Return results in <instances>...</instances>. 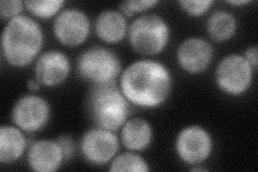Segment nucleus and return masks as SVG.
Instances as JSON below:
<instances>
[{
  "label": "nucleus",
  "mask_w": 258,
  "mask_h": 172,
  "mask_svg": "<svg viewBox=\"0 0 258 172\" xmlns=\"http://www.w3.org/2000/svg\"><path fill=\"white\" fill-rule=\"evenodd\" d=\"M190 170L191 171H208L207 168H201V167H194Z\"/></svg>",
  "instance_id": "obj_27"
},
{
  "label": "nucleus",
  "mask_w": 258,
  "mask_h": 172,
  "mask_svg": "<svg viewBox=\"0 0 258 172\" xmlns=\"http://www.w3.org/2000/svg\"><path fill=\"white\" fill-rule=\"evenodd\" d=\"M213 150L212 137L207 129L197 125L187 126L179 133L175 151L181 160L197 166L206 161Z\"/></svg>",
  "instance_id": "obj_7"
},
{
  "label": "nucleus",
  "mask_w": 258,
  "mask_h": 172,
  "mask_svg": "<svg viewBox=\"0 0 258 172\" xmlns=\"http://www.w3.org/2000/svg\"><path fill=\"white\" fill-rule=\"evenodd\" d=\"M209 36L216 42H223L233 37L237 30L235 15L227 11H217L210 16L207 22Z\"/></svg>",
  "instance_id": "obj_17"
},
{
  "label": "nucleus",
  "mask_w": 258,
  "mask_h": 172,
  "mask_svg": "<svg viewBox=\"0 0 258 172\" xmlns=\"http://www.w3.org/2000/svg\"><path fill=\"white\" fill-rule=\"evenodd\" d=\"M158 4L157 0H141V2H125L119 5V12L125 18L133 16L136 13H140L145 10H149L151 8L155 7Z\"/></svg>",
  "instance_id": "obj_21"
},
{
  "label": "nucleus",
  "mask_w": 258,
  "mask_h": 172,
  "mask_svg": "<svg viewBox=\"0 0 258 172\" xmlns=\"http://www.w3.org/2000/svg\"><path fill=\"white\" fill-rule=\"evenodd\" d=\"M56 141L58 142V144L61 147L64 161L74 157L76 152V143L74 141V139L69 136H60L56 139Z\"/></svg>",
  "instance_id": "obj_23"
},
{
  "label": "nucleus",
  "mask_w": 258,
  "mask_h": 172,
  "mask_svg": "<svg viewBox=\"0 0 258 172\" xmlns=\"http://www.w3.org/2000/svg\"><path fill=\"white\" fill-rule=\"evenodd\" d=\"M122 70L119 57L107 47L94 46L80 55L78 71L84 80L94 85L115 82Z\"/></svg>",
  "instance_id": "obj_5"
},
{
  "label": "nucleus",
  "mask_w": 258,
  "mask_h": 172,
  "mask_svg": "<svg viewBox=\"0 0 258 172\" xmlns=\"http://www.w3.org/2000/svg\"><path fill=\"white\" fill-rule=\"evenodd\" d=\"M64 2L62 0H32V2H25L27 10L38 16L40 19H50L52 16L58 14Z\"/></svg>",
  "instance_id": "obj_19"
},
{
  "label": "nucleus",
  "mask_w": 258,
  "mask_h": 172,
  "mask_svg": "<svg viewBox=\"0 0 258 172\" xmlns=\"http://www.w3.org/2000/svg\"><path fill=\"white\" fill-rule=\"evenodd\" d=\"M212 0H181L180 7L189 15L200 16L209 11L213 6Z\"/></svg>",
  "instance_id": "obj_20"
},
{
  "label": "nucleus",
  "mask_w": 258,
  "mask_h": 172,
  "mask_svg": "<svg viewBox=\"0 0 258 172\" xmlns=\"http://www.w3.org/2000/svg\"><path fill=\"white\" fill-rule=\"evenodd\" d=\"M87 106L95 124L111 132L123 127L131 111L129 101L115 82L94 85L88 95Z\"/></svg>",
  "instance_id": "obj_3"
},
{
  "label": "nucleus",
  "mask_w": 258,
  "mask_h": 172,
  "mask_svg": "<svg viewBox=\"0 0 258 172\" xmlns=\"http://www.w3.org/2000/svg\"><path fill=\"white\" fill-rule=\"evenodd\" d=\"M213 55V47L208 41L192 37L184 40L177 47L176 61L184 71L197 75L210 67Z\"/></svg>",
  "instance_id": "obj_11"
},
{
  "label": "nucleus",
  "mask_w": 258,
  "mask_h": 172,
  "mask_svg": "<svg viewBox=\"0 0 258 172\" xmlns=\"http://www.w3.org/2000/svg\"><path fill=\"white\" fill-rule=\"evenodd\" d=\"M254 69L240 54H230L217 65L215 72L216 84L224 93L239 96L251 87Z\"/></svg>",
  "instance_id": "obj_6"
},
{
  "label": "nucleus",
  "mask_w": 258,
  "mask_h": 172,
  "mask_svg": "<svg viewBox=\"0 0 258 172\" xmlns=\"http://www.w3.org/2000/svg\"><path fill=\"white\" fill-rule=\"evenodd\" d=\"M128 30L125 16L119 11L107 10L96 19L95 31L98 38L106 43H117L122 41Z\"/></svg>",
  "instance_id": "obj_14"
},
{
  "label": "nucleus",
  "mask_w": 258,
  "mask_h": 172,
  "mask_svg": "<svg viewBox=\"0 0 258 172\" xmlns=\"http://www.w3.org/2000/svg\"><path fill=\"white\" fill-rule=\"evenodd\" d=\"M70 62L63 53L51 50L40 55L35 65V78L47 87L62 84L70 73Z\"/></svg>",
  "instance_id": "obj_12"
},
{
  "label": "nucleus",
  "mask_w": 258,
  "mask_h": 172,
  "mask_svg": "<svg viewBox=\"0 0 258 172\" xmlns=\"http://www.w3.org/2000/svg\"><path fill=\"white\" fill-rule=\"evenodd\" d=\"M244 59L248 62V64L251 65L252 68L254 70L257 69V64H258V48L256 45L249 46L246 48L245 54H244Z\"/></svg>",
  "instance_id": "obj_24"
},
{
  "label": "nucleus",
  "mask_w": 258,
  "mask_h": 172,
  "mask_svg": "<svg viewBox=\"0 0 258 172\" xmlns=\"http://www.w3.org/2000/svg\"><path fill=\"white\" fill-rule=\"evenodd\" d=\"M53 32L62 45L76 47L84 43L90 35L91 22L83 11L66 9L56 15Z\"/></svg>",
  "instance_id": "obj_10"
},
{
  "label": "nucleus",
  "mask_w": 258,
  "mask_h": 172,
  "mask_svg": "<svg viewBox=\"0 0 258 172\" xmlns=\"http://www.w3.org/2000/svg\"><path fill=\"white\" fill-rule=\"evenodd\" d=\"M28 165L37 172H54L64 161L61 147L56 140H39L28 151Z\"/></svg>",
  "instance_id": "obj_13"
},
{
  "label": "nucleus",
  "mask_w": 258,
  "mask_h": 172,
  "mask_svg": "<svg viewBox=\"0 0 258 172\" xmlns=\"http://www.w3.org/2000/svg\"><path fill=\"white\" fill-rule=\"evenodd\" d=\"M43 31L38 22L26 15L8 22L2 36V51L14 67H25L35 61L43 45Z\"/></svg>",
  "instance_id": "obj_2"
},
{
  "label": "nucleus",
  "mask_w": 258,
  "mask_h": 172,
  "mask_svg": "<svg viewBox=\"0 0 258 172\" xmlns=\"http://www.w3.org/2000/svg\"><path fill=\"white\" fill-rule=\"evenodd\" d=\"M27 145L22 129L15 126L3 125L0 127V161L12 163L19 160Z\"/></svg>",
  "instance_id": "obj_16"
},
{
  "label": "nucleus",
  "mask_w": 258,
  "mask_h": 172,
  "mask_svg": "<svg viewBox=\"0 0 258 172\" xmlns=\"http://www.w3.org/2000/svg\"><path fill=\"white\" fill-rule=\"evenodd\" d=\"M119 150V141L114 132L104 128L87 130L81 139V153L93 165H106L115 157Z\"/></svg>",
  "instance_id": "obj_9"
},
{
  "label": "nucleus",
  "mask_w": 258,
  "mask_h": 172,
  "mask_svg": "<svg viewBox=\"0 0 258 172\" xmlns=\"http://www.w3.org/2000/svg\"><path fill=\"white\" fill-rule=\"evenodd\" d=\"M129 43L141 55H157L163 52L170 39V27L157 14L136 19L128 29Z\"/></svg>",
  "instance_id": "obj_4"
},
{
  "label": "nucleus",
  "mask_w": 258,
  "mask_h": 172,
  "mask_svg": "<svg viewBox=\"0 0 258 172\" xmlns=\"http://www.w3.org/2000/svg\"><path fill=\"white\" fill-rule=\"evenodd\" d=\"M153 139V129L148 121L136 118L127 120L122 127L120 140L126 149L131 151H144Z\"/></svg>",
  "instance_id": "obj_15"
},
{
  "label": "nucleus",
  "mask_w": 258,
  "mask_h": 172,
  "mask_svg": "<svg viewBox=\"0 0 258 172\" xmlns=\"http://www.w3.org/2000/svg\"><path fill=\"white\" fill-rule=\"evenodd\" d=\"M27 87L30 92H37L40 89V87H41V83L40 82L34 78V79H29L27 81Z\"/></svg>",
  "instance_id": "obj_25"
},
{
  "label": "nucleus",
  "mask_w": 258,
  "mask_h": 172,
  "mask_svg": "<svg viewBox=\"0 0 258 172\" xmlns=\"http://www.w3.org/2000/svg\"><path fill=\"white\" fill-rule=\"evenodd\" d=\"M228 4L232 6H244L249 4V0H231V2H228Z\"/></svg>",
  "instance_id": "obj_26"
},
{
  "label": "nucleus",
  "mask_w": 258,
  "mask_h": 172,
  "mask_svg": "<svg viewBox=\"0 0 258 172\" xmlns=\"http://www.w3.org/2000/svg\"><path fill=\"white\" fill-rule=\"evenodd\" d=\"M25 3L21 0H3L0 2V16L4 21H11L16 16L22 15Z\"/></svg>",
  "instance_id": "obj_22"
},
{
  "label": "nucleus",
  "mask_w": 258,
  "mask_h": 172,
  "mask_svg": "<svg viewBox=\"0 0 258 172\" xmlns=\"http://www.w3.org/2000/svg\"><path fill=\"white\" fill-rule=\"evenodd\" d=\"M110 171H134V172H147L151 168L147 160H144L140 155L126 152L119 154L113 158L110 168Z\"/></svg>",
  "instance_id": "obj_18"
},
{
  "label": "nucleus",
  "mask_w": 258,
  "mask_h": 172,
  "mask_svg": "<svg viewBox=\"0 0 258 172\" xmlns=\"http://www.w3.org/2000/svg\"><path fill=\"white\" fill-rule=\"evenodd\" d=\"M51 108L44 98L26 95L16 101L12 109V121L16 127L25 133H36L47 124Z\"/></svg>",
  "instance_id": "obj_8"
},
{
  "label": "nucleus",
  "mask_w": 258,
  "mask_h": 172,
  "mask_svg": "<svg viewBox=\"0 0 258 172\" xmlns=\"http://www.w3.org/2000/svg\"><path fill=\"white\" fill-rule=\"evenodd\" d=\"M172 78L165 65L152 60L135 62L120 76V91L126 99L141 108L154 109L170 95Z\"/></svg>",
  "instance_id": "obj_1"
}]
</instances>
